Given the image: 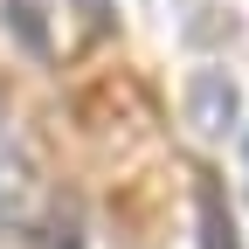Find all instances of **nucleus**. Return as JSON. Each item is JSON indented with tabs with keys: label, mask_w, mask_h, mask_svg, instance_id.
I'll use <instances>...</instances> for the list:
<instances>
[{
	"label": "nucleus",
	"mask_w": 249,
	"mask_h": 249,
	"mask_svg": "<svg viewBox=\"0 0 249 249\" xmlns=\"http://www.w3.org/2000/svg\"><path fill=\"white\" fill-rule=\"evenodd\" d=\"M194 249H242L235 214H229V187L214 180V173L194 180Z\"/></svg>",
	"instance_id": "nucleus-1"
},
{
	"label": "nucleus",
	"mask_w": 249,
	"mask_h": 249,
	"mask_svg": "<svg viewBox=\"0 0 249 249\" xmlns=\"http://www.w3.org/2000/svg\"><path fill=\"white\" fill-rule=\"evenodd\" d=\"M235 152H242V194H249V124H242V139H235Z\"/></svg>",
	"instance_id": "nucleus-2"
}]
</instances>
